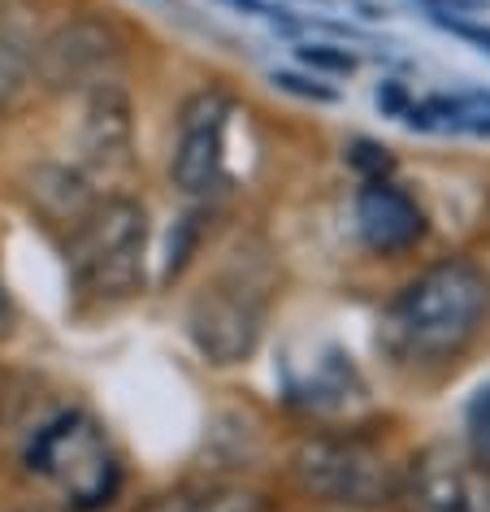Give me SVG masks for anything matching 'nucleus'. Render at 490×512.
Returning a JSON list of instances; mask_svg holds the SVG:
<instances>
[{"label":"nucleus","instance_id":"obj_15","mask_svg":"<svg viewBox=\"0 0 490 512\" xmlns=\"http://www.w3.org/2000/svg\"><path fill=\"white\" fill-rule=\"evenodd\" d=\"M269 83L282 87V92H291V96H300V100H317V105H334V100H339L334 87L317 83V79H304V74H291V70H274Z\"/></svg>","mask_w":490,"mask_h":512},{"label":"nucleus","instance_id":"obj_6","mask_svg":"<svg viewBox=\"0 0 490 512\" xmlns=\"http://www.w3.org/2000/svg\"><path fill=\"white\" fill-rule=\"evenodd\" d=\"M399 499L408 512H490V460L456 443H434L412 456Z\"/></svg>","mask_w":490,"mask_h":512},{"label":"nucleus","instance_id":"obj_14","mask_svg":"<svg viewBox=\"0 0 490 512\" xmlns=\"http://www.w3.org/2000/svg\"><path fill=\"white\" fill-rule=\"evenodd\" d=\"M347 161H352V170L365 178H391L395 174V157L386 144H373V139H356L352 148H347Z\"/></svg>","mask_w":490,"mask_h":512},{"label":"nucleus","instance_id":"obj_17","mask_svg":"<svg viewBox=\"0 0 490 512\" xmlns=\"http://www.w3.org/2000/svg\"><path fill=\"white\" fill-rule=\"evenodd\" d=\"M378 105H382L386 113H395V118H404V113L412 109V100L404 96V87H399V83H382V87H378Z\"/></svg>","mask_w":490,"mask_h":512},{"label":"nucleus","instance_id":"obj_12","mask_svg":"<svg viewBox=\"0 0 490 512\" xmlns=\"http://www.w3.org/2000/svg\"><path fill=\"white\" fill-rule=\"evenodd\" d=\"M31 83H35V35L18 18L0 14V113L14 109Z\"/></svg>","mask_w":490,"mask_h":512},{"label":"nucleus","instance_id":"obj_1","mask_svg":"<svg viewBox=\"0 0 490 512\" xmlns=\"http://www.w3.org/2000/svg\"><path fill=\"white\" fill-rule=\"evenodd\" d=\"M490 313V278L469 256L430 265L382 313V348L404 365H447L464 356Z\"/></svg>","mask_w":490,"mask_h":512},{"label":"nucleus","instance_id":"obj_5","mask_svg":"<svg viewBox=\"0 0 490 512\" xmlns=\"http://www.w3.org/2000/svg\"><path fill=\"white\" fill-rule=\"evenodd\" d=\"M187 335L209 365H243L265 335V291L243 278H217L191 300Z\"/></svg>","mask_w":490,"mask_h":512},{"label":"nucleus","instance_id":"obj_8","mask_svg":"<svg viewBox=\"0 0 490 512\" xmlns=\"http://www.w3.org/2000/svg\"><path fill=\"white\" fill-rule=\"evenodd\" d=\"M235 118V100L217 87H204L178 113V135H174V157H170V178L187 196H204L217 187L226 161V131Z\"/></svg>","mask_w":490,"mask_h":512},{"label":"nucleus","instance_id":"obj_10","mask_svg":"<svg viewBox=\"0 0 490 512\" xmlns=\"http://www.w3.org/2000/svg\"><path fill=\"white\" fill-rule=\"evenodd\" d=\"M356 230L369 252L399 256L425 239V209L391 178H369L356 191Z\"/></svg>","mask_w":490,"mask_h":512},{"label":"nucleus","instance_id":"obj_13","mask_svg":"<svg viewBox=\"0 0 490 512\" xmlns=\"http://www.w3.org/2000/svg\"><path fill=\"white\" fill-rule=\"evenodd\" d=\"M295 57L304 61L308 70H321V74H356V53H347L339 44H300Z\"/></svg>","mask_w":490,"mask_h":512},{"label":"nucleus","instance_id":"obj_20","mask_svg":"<svg viewBox=\"0 0 490 512\" xmlns=\"http://www.w3.org/2000/svg\"><path fill=\"white\" fill-rule=\"evenodd\" d=\"M22 512H79V508H66V504H57V508H22Z\"/></svg>","mask_w":490,"mask_h":512},{"label":"nucleus","instance_id":"obj_2","mask_svg":"<svg viewBox=\"0 0 490 512\" xmlns=\"http://www.w3.org/2000/svg\"><path fill=\"white\" fill-rule=\"evenodd\" d=\"M27 473L44 482L66 508L96 512L122 491V460L105 426L83 408H61L27 439Z\"/></svg>","mask_w":490,"mask_h":512},{"label":"nucleus","instance_id":"obj_16","mask_svg":"<svg viewBox=\"0 0 490 512\" xmlns=\"http://www.w3.org/2000/svg\"><path fill=\"white\" fill-rule=\"evenodd\" d=\"M469 430H473L477 447H482V456L490 460V382L473 395V404H469Z\"/></svg>","mask_w":490,"mask_h":512},{"label":"nucleus","instance_id":"obj_19","mask_svg":"<svg viewBox=\"0 0 490 512\" xmlns=\"http://www.w3.org/2000/svg\"><path fill=\"white\" fill-rule=\"evenodd\" d=\"M230 5L248 9V14H265V0H230Z\"/></svg>","mask_w":490,"mask_h":512},{"label":"nucleus","instance_id":"obj_9","mask_svg":"<svg viewBox=\"0 0 490 512\" xmlns=\"http://www.w3.org/2000/svg\"><path fill=\"white\" fill-rule=\"evenodd\" d=\"M79 161H83V174L96 178V183L126 178L135 165L131 96H126L113 79L87 92L83 122H79Z\"/></svg>","mask_w":490,"mask_h":512},{"label":"nucleus","instance_id":"obj_11","mask_svg":"<svg viewBox=\"0 0 490 512\" xmlns=\"http://www.w3.org/2000/svg\"><path fill=\"white\" fill-rule=\"evenodd\" d=\"M139 512H269V499L252 486L235 482H200V486H174L139 504Z\"/></svg>","mask_w":490,"mask_h":512},{"label":"nucleus","instance_id":"obj_7","mask_svg":"<svg viewBox=\"0 0 490 512\" xmlns=\"http://www.w3.org/2000/svg\"><path fill=\"white\" fill-rule=\"evenodd\" d=\"M122 61V40L109 22L100 18H70L35 44V83L44 92H92V87L109 83Z\"/></svg>","mask_w":490,"mask_h":512},{"label":"nucleus","instance_id":"obj_3","mask_svg":"<svg viewBox=\"0 0 490 512\" xmlns=\"http://www.w3.org/2000/svg\"><path fill=\"white\" fill-rule=\"evenodd\" d=\"M148 209L135 196H100L70 235V274L87 300H126L144 283Z\"/></svg>","mask_w":490,"mask_h":512},{"label":"nucleus","instance_id":"obj_4","mask_svg":"<svg viewBox=\"0 0 490 512\" xmlns=\"http://www.w3.org/2000/svg\"><path fill=\"white\" fill-rule=\"evenodd\" d=\"M287 469L304 495L360 512L395 504L404 486V469L391 460V452L360 434H308L295 443Z\"/></svg>","mask_w":490,"mask_h":512},{"label":"nucleus","instance_id":"obj_18","mask_svg":"<svg viewBox=\"0 0 490 512\" xmlns=\"http://www.w3.org/2000/svg\"><path fill=\"white\" fill-rule=\"evenodd\" d=\"M14 335V300H9V287L5 278H0V339Z\"/></svg>","mask_w":490,"mask_h":512}]
</instances>
